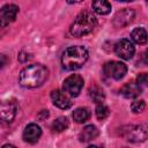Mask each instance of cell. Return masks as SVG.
I'll return each mask as SVG.
<instances>
[{"mask_svg":"<svg viewBox=\"0 0 148 148\" xmlns=\"http://www.w3.org/2000/svg\"><path fill=\"white\" fill-rule=\"evenodd\" d=\"M49 76V69L42 64H32L24 67L18 76V82L24 88H37L40 87Z\"/></svg>","mask_w":148,"mask_h":148,"instance_id":"obj_1","label":"cell"},{"mask_svg":"<svg viewBox=\"0 0 148 148\" xmlns=\"http://www.w3.org/2000/svg\"><path fill=\"white\" fill-rule=\"evenodd\" d=\"M88 57L89 53L84 46H68L61 54V65L66 71H75L86 64Z\"/></svg>","mask_w":148,"mask_h":148,"instance_id":"obj_2","label":"cell"},{"mask_svg":"<svg viewBox=\"0 0 148 148\" xmlns=\"http://www.w3.org/2000/svg\"><path fill=\"white\" fill-rule=\"evenodd\" d=\"M96 27V17L90 10H82L71 25V34L75 37H82L90 34Z\"/></svg>","mask_w":148,"mask_h":148,"instance_id":"obj_3","label":"cell"},{"mask_svg":"<svg viewBox=\"0 0 148 148\" xmlns=\"http://www.w3.org/2000/svg\"><path fill=\"white\" fill-rule=\"evenodd\" d=\"M123 136L131 142H141L148 139V125H131L123 131Z\"/></svg>","mask_w":148,"mask_h":148,"instance_id":"obj_4","label":"cell"},{"mask_svg":"<svg viewBox=\"0 0 148 148\" xmlns=\"http://www.w3.org/2000/svg\"><path fill=\"white\" fill-rule=\"evenodd\" d=\"M83 77L79 74H72L68 77L65 79L62 88L64 90L72 97H76L80 95L82 88H83Z\"/></svg>","mask_w":148,"mask_h":148,"instance_id":"obj_5","label":"cell"},{"mask_svg":"<svg viewBox=\"0 0 148 148\" xmlns=\"http://www.w3.org/2000/svg\"><path fill=\"white\" fill-rule=\"evenodd\" d=\"M103 72L110 79L120 80L125 76L127 72V67L124 62L120 61H109L103 66Z\"/></svg>","mask_w":148,"mask_h":148,"instance_id":"obj_6","label":"cell"},{"mask_svg":"<svg viewBox=\"0 0 148 148\" xmlns=\"http://www.w3.org/2000/svg\"><path fill=\"white\" fill-rule=\"evenodd\" d=\"M114 52L116 54L124 59V60H130L133 56H134V52H135V47L133 45V43L127 39V38H121L119 39L116 45H114Z\"/></svg>","mask_w":148,"mask_h":148,"instance_id":"obj_7","label":"cell"},{"mask_svg":"<svg viewBox=\"0 0 148 148\" xmlns=\"http://www.w3.org/2000/svg\"><path fill=\"white\" fill-rule=\"evenodd\" d=\"M51 99L53 102V104L56 106H58L59 109H62V110H66V109H69L72 106V101L69 98V95L64 90H59V89H56V90H52L51 91Z\"/></svg>","mask_w":148,"mask_h":148,"instance_id":"obj_8","label":"cell"},{"mask_svg":"<svg viewBox=\"0 0 148 148\" xmlns=\"http://www.w3.org/2000/svg\"><path fill=\"white\" fill-rule=\"evenodd\" d=\"M16 111H17V104L15 101H12V99L3 101L1 103V109H0L2 121L3 123L13 121V119L16 114Z\"/></svg>","mask_w":148,"mask_h":148,"instance_id":"obj_9","label":"cell"},{"mask_svg":"<svg viewBox=\"0 0 148 148\" xmlns=\"http://www.w3.org/2000/svg\"><path fill=\"white\" fill-rule=\"evenodd\" d=\"M18 13V7L13 3L5 5L1 10H0V21H1V27H6L10 22H13Z\"/></svg>","mask_w":148,"mask_h":148,"instance_id":"obj_10","label":"cell"},{"mask_svg":"<svg viewBox=\"0 0 148 148\" xmlns=\"http://www.w3.org/2000/svg\"><path fill=\"white\" fill-rule=\"evenodd\" d=\"M42 135V130L40 127L35 124V123H31L29 125L25 126V128L23 130V134H22V138L25 142L28 143H35L38 141V139L40 138Z\"/></svg>","mask_w":148,"mask_h":148,"instance_id":"obj_11","label":"cell"},{"mask_svg":"<svg viewBox=\"0 0 148 148\" xmlns=\"http://www.w3.org/2000/svg\"><path fill=\"white\" fill-rule=\"evenodd\" d=\"M134 10L132 9H128V8H125L124 10H120L114 16V20H113V23L116 27H124V25H127L128 23H131L134 18Z\"/></svg>","mask_w":148,"mask_h":148,"instance_id":"obj_12","label":"cell"},{"mask_svg":"<svg viewBox=\"0 0 148 148\" xmlns=\"http://www.w3.org/2000/svg\"><path fill=\"white\" fill-rule=\"evenodd\" d=\"M121 95L126 98H136L141 92H142V88L138 82H128L125 83L121 88Z\"/></svg>","mask_w":148,"mask_h":148,"instance_id":"obj_13","label":"cell"},{"mask_svg":"<svg viewBox=\"0 0 148 148\" xmlns=\"http://www.w3.org/2000/svg\"><path fill=\"white\" fill-rule=\"evenodd\" d=\"M98 136V130L94 125H87L79 134V139L81 142H89Z\"/></svg>","mask_w":148,"mask_h":148,"instance_id":"obj_14","label":"cell"},{"mask_svg":"<svg viewBox=\"0 0 148 148\" xmlns=\"http://www.w3.org/2000/svg\"><path fill=\"white\" fill-rule=\"evenodd\" d=\"M92 9L99 15H106L111 12V5L108 0H92Z\"/></svg>","mask_w":148,"mask_h":148,"instance_id":"obj_15","label":"cell"},{"mask_svg":"<svg viewBox=\"0 0 148 148\" xmlns=\"http://www.w3.org/2000/svg\"><path fill=\"white\" fill-rule=\"evenodd\" d=\"M131 38L133 39V42H135L136 44H146L147 40H148V34L146 31L145 28L142 27H139V28H135L132 30L131 32Z\"/></svg>","mask_w":148,"mask_h":148,"instance_id":"obj_16","label":"cell"},{"mask_svg":"<svg viewBox=\"0 0 148 148\" xmlns=\"http://www.w3.org/2000/svg\"><path fill=\"white\" fill-rule=\"evenodd\" d=\"M89 118H90V111L87 108H77L73 112V119L79 124L86 123L87 120H89Z\"/></svg>","mask_w":148,"mask_h":148,"instance_id":"obj_17","label":"cell"},{"mask_svg":"<svg viewBox=\"0 0 148 148\" xmlns=\"http://www.w3.org/2000/svg\"><path fill=\"white\" fill-rule=\"evenodd\" d=\"M68 125H69V121H68V119L66 117H59L52 123L51 128H52L53 132L60 133V132H64L65 130H67Z\"/></svg>","mask_w":148,"mask_h":148,"instance_id":"obj_18","label":"cell"},{"mask_svg":"<svg viewBox=\"0 0 148 148\" xmlns=\"http://www.w3.org/2000/svg\"><path fill=\"white\" fill-rule=\"evenodd\" d=\"M89 96H90V98H91L96 104L99 103V102H103L104 98H105V95H104L103 90H102L99 87H97V86L90 87V89H89Z\"/></svg>","mask_w":148,"mask_h":148,"instance_id":"obj_19","label":"cell"},{"mask_svg":"<svg viewBox=\"0 0 148 148\" xmlns=\"http://www.w3.org/2000/svg\"><path fill=\"white\" fill-rule=\"evenodd\" d=\"M95 113H96V117H97L99 120H104V119L110 114V110H109V108H108L103 102H99V103H97V105H96Z\"/></svg>","mask_w":148,"mask_h":148,"instance_id":"obj_20","label":"cell"},{"mask_svg":"<svg viewBox=\"0 0 148 148\" xmlns=\"http://www.w3.org/2000/svg\"><path fill=\"white\" fill-rule=\"evenodd\" d=\"M146 108V103L143 99H135L131 104V109L134 113H141Z\"/></svg>","mask_w":148,"mask_h":148,"instance_id":"obj_21","label":"cell"},{"mask_svg":"<svg viewBox=\"0 0 148 148\" xmlns=\"http://www.w3.org/2000/svg\"><path fill=\"white\" fill-rule=\"evenodd\" d=\"M136 82L140 86H148V73H140L136 77Z\"/></svg>","mask_w":148,"mask_h":148,"instance_id":"obj_22","label":"cell"},{"mask_svg":"<svg viewBox=\"0 0 148 148\" xmlns=\"http://www.w3.org/2000/svg\"><path fill=\"white\" fill-rule=\"evenodd\" d=\"M29 54H27V53H21L20 56H18V59L22 61V62H24V61H27V60H29L30 59V57H28Z\"/></svg>","mask_w":148,"mask_h":148,"instance_id":"obj_23","label":"cell"},{"mask_svg":"<svg viewBox=\"0 0 148 148\" xmlns=\"http://www.w3.org/2000/svg\"><path fill=\"white\" fill-rule=\"evenodd\" d=\"M82 0H67L68 3H77V2H81Z\"/></svg>","mask_w":148,"mask_h":148,"instance_id":"obj_24","label":"cell"},{"mask_svg":"<svg viewBox=\"0 0 148 148\" xmlns=\"http://www.w3.org/2000/svg\"><path fill=\"white\" fill-rule=\"evenodd\" d=\"M145 58H146V60L148 61V47H147V50L145 51Z\"/></svg>","mask_w":148,"mask_h":148,"instance_id":"obj_25","label":"cell"},{"mask_svg":"<svg viewBox=\"0 0 148 148\" xmlns=\"http://www.w3.org/2000/svg\"><path fill=\"white\" fill-rule=\"evenodd\" d=\"M117 1H120V2H130V1H133V0H117Z\"/></svg>","mask_w":148,"mask_h":148,"instance_id":"obj_26","label":"cell"}]
</instances>
